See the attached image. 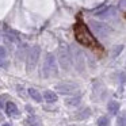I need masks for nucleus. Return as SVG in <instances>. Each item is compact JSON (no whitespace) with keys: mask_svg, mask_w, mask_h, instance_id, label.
Instances as JSON below:
<instances>
[{"mask_svg":"<svg viewBox=\"0 0 126 126\" xmlns=\"http://www.w3.org/2000/svg\"><path fill=\"white\" fill-rule=\"evenodd\" d=\"M57 72H58L57 60H56L54 54L47 53L46 57H45V61H44V66H42V76L44 77H52V76H56Z\"/></svg>","mask_w":126,"mask_h":126,"instance_id":"f257e3e1","label":"nucleus"},{"mask_svg":"<svg viewBox=\"0 0 126 126\" xmlns=\"http://www.w3.org/2000/svg\"><path fill=\"white\" fill-rule=\"evenodd\" d=\"M75 34H76V38L79 42H81L83 45H87V46H92L95 45V41L91 37V34L88 33V30L84 27V25H77L75 29Z\"/></svg>","mask_w":126,"mask_h":126,"instance_id":"f03ea898","label":"nucleus"},{"mask_svg":"<svg viewBox=\"0 0 126 126\" xmlns=\"http://www.w3.org/2000/svg\"><path fill=\"white\" fill-rule=\"evenodd\" d=\"M90 26H91V29L94 30V33H95L98 37H100V38H106V37L111 33V27L107 26L106 23L96 22V20H91Z\"/></svg>","mask_w":126,"mask_h":126,"instance_id":"7ed1b4c3","label":"nucleus"},{"mask_svg":"<svg viewBox=\"0 0 126 126\" xmlns=\"http://www.w3.org/2000/svg\"><path fill=\"white\" fill-rule=\"evenodd\" d=\"M58 63H60L61 68L65 71H68L72 66V57L66 47H60V50H58Z\"/></svg>","mask_w":126,"mask_h":126,"instance_id":"20e7f679","label":"nucleus"},{"mask_svg":"<svg viewBox=\"0 0 126 126\" xmlns=\"http://www.w3.org/2000/svg\"><path fill=\"white\" fill-rule=\"evenodd\" d=\"M39 54H41L39 46H34L30 49V52L27 54V71H33L35 68L37 63H38V58H39Z\"/></svg>","mask_w":126,"mask_h":126,"instance_id":"39448f33","label":"nucleus"},{"mask_svg":"<svg viewBox=\"0 0 126 126\" xmlns=\"http://www.w3.org/2000/svg\"><path fill=\"white\" fill-rule=\"evenodd\" d=\"M77 84H73V83L71 81H63V83H58L57 85H56L54 90L57 91L58 94H64V95H71V94H73L75 91L77 90Z\"/></svg>","mask_w":126,"mask_h":126,"instance_id":"423d86ee","label":"nucleus"},{"mask_svg":"<svg viewBox=\"0 0 126 126\" xmlns=\"http://www.w3.org/2000/svg\"><path fill=\"white\" fill-rule=\"evenodd\" d=\"M4 106H6V112L10 115V117L18 115V107H16V104H15L14 102H7Z\"/></svg>","mask_w":126,"mask_h":126,"instance_id":"0eeeda50","label":"nucleus"},{"mask_svg":"<svg viewBox=\"0 0 126 126\" xmlns=\"http://www.w3.org/2000/svg\"><path fill=\"white\" fill-rule=\"evenodd\" d=\"M44 99L47 103H54L57 100V94H54V91L46 90V91H44Z\"/></svg>","mask_w":126,"mask_h":126,"instance_id":"6e6552de","label":"nucleus"},{"mask_svg":"<svg viewBox=\"0 0 126 126\" xmlns=\"http://www.w3.org/2000/svg\"><path fill=\"white\" fill-rule=\"evenodd\" d=\"M107 110H109L110 114L115 115L118 111H119V103H118V102H115V100H111L109 103V106H107Z\"/></svg>","mask_w":126,"mask_h":126,"instance_id":"1a4fd4ad","label":"nucleus"},{"mask_svg":"<svg viewBox=\"0 0 126 126\" xmlns=\"http://www.w3.org/2000/svg\"><path fill=\"white\" fill-rule=\"evenodd\" d=\"M90 115H91L90 109H83V110H80V111H77L76 114H75V118H76V119H85V118H88Z\"/></svg>","mask_w":126,"mask_h":126,"instance_id":"9d476101","label":"nucleus"},{"mask_svg":"<svg viewBox=\"0 0 126 126\" xmlns=\"http://www.w3.org/2000/svg\"><path fill=\"white\" fill-rule=\"evenodd\" d=\"M29 94H30L31 99H34L35 102H41V100H42L41 92H39L38 90H35V88H30V90H29Z\"/></svg>","mask_w":126,"mask_h":126,"instance_id":"9b49d317","label":"nucleus"},{"mask_svg":"<svg viewBox=\"0 0 126 126\" xmlns=\"http://www.w3.org/2000/svg\"><path fill=\"white\" fill-rule=\"evenodd\" d=\"M80 100H81L80 96H73V98L65 99V104L66 106H77V104H80Z\"/></svg>","mask_w":126,"mask_h":126,"instance_id":"f8f14e48","label":"nucleus"},{"mask_svg":"<svg viewBox=\"0 0 126 126\" xmlns=\"http://www.w3.org/2000/svg\"><path fill=\"white\" fill-rule=\"evenodd\" d=\"M96 123H98V126H109L110 121H109V118H106V117H100Z\"/></svg>","mask_w":126,"mask_h":126,"instance_id":"ddd939ff","label":"nucleus"},{"mask_svg":"<svg viewBox=\"0 0 126 126\" xmlns=\"http://www.w3.org/2000/svg\"><path fill=\"white\" fill-rule=\"evenodd\" d=\"M4 39H6L7 42H16V37H14L12 34H10V33L4 34Z\"/></svg>","mask_w":126,"mask_h":126,"instance_id":"4468645a","label":"nucleus"},{"mask_svg":"<svg viewBox=\"0 0 126 126\" xmlns=\"http://www.w3.org/2000/svg\"><path fill=\"white\" fill-rule=\"evenodd\" d=\"M6 54H7V50H6V47H4V46H0V58L6 57Z\"/></svg>","mask_w":126,"mask_h":126,"instance_id":"2eb2a0df","label":"nucleus"},{"mask_svg":"<svg viewBox=\"0 0 126 126\" xmlns=\"http://www.w3.org/2000/svg\"><path fill=\"white\" fill-rule=\"evenodd\" d=\"M118 126H125V117H121L118 119Z\"/></svg>","mask_w":126,"mask_h":126,"instance_id":"dca6fc26","label":"nucleus"},{"mask_svg":"<svg viewBox=\"0 0 126 126\" xmlns=\"http://www.w3.org/2000/svg\"><path fill=\"white\" fill-rule=\"evenodd\" d=\"M0 107H4V98L0 96Z\"/></svg>","mask_w":126,"mask_h":126,"instance_id":"f3484780","label":"nucleus"},{"mask_svg":"<svg viewBox=\"0 0 126 126\" xmlns=\"http://www.w3.org/2000/svg\"><path fill=\"white\" fill-rule=\"evenodd\" d=\"M1 126H11V125H10V123H3Z\"/></svg>","mask_w":126,"mask_h":126,"instance_id":"a211bd4d","label":"nucleus"},{"mask_svg":"<svg viewBox=\"0 0 126 126\" xmlns=\"http://www.w3.org/2000/svg\"><path fill=\"white\" fill-rule=\"evenodd\" d=\"M0 119H1V114H0Z\"/></svg>","mask_w":126,"mask_h":126,"instance_id":"6ab92c4d","label":"nucleus"}]
</instances>
